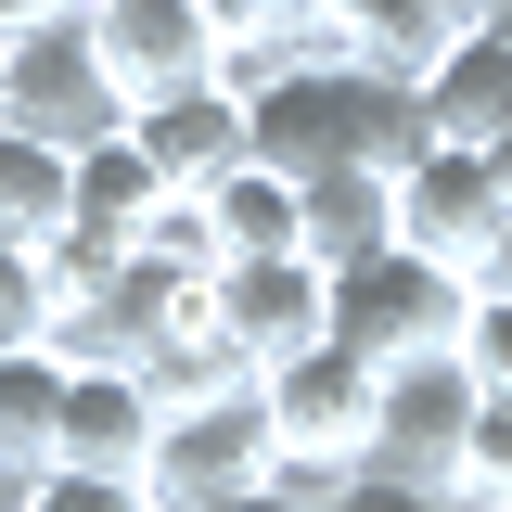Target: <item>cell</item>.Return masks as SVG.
<instances>
[{
	"instance_id": "8992f818",
	"label": "cell",
	"mask_w": 512,
	"mask_h": 512,
	"mask_svg": "<svg viewBox=\"0 0 512 512\" xmlns=\"http://www.w3.org/2000/svg\"><path fill=\"white\" fill-rule=\"evenodd\" d=\"M474 372L461 359H410L384 372V423H372V474H410V487H448L461 500V448H474Z\"/></svg>"
},
{
	"instance_id": "cb8c5ba5",
	"label": "cell",
	"mask_w": 512,
	"mask_h": 512,
	"mask_svg": "<svg viewBox=\"0 0 512 512\" xmlns=\"http://www.w3.org/2000/svg\"><path fill=\"white\" fill-rule=\"evenodd\" d=\"M474 295H512V218H500V244H487V269H474Z\"/></svg>"
},
{
	"instance_id": "5bb4252c",
	"label": "cell",
	"mask_w": 512,
	"mask_h": 512,
	"mask_svg": "<svg viewBox=\"0 0 512 512\" xmlns=\"http://www.w3.org/2000/svg\"><path fill=\"white\" fill-rule=\"evenodd\" d=\"M192 205H205V231H218V269H231V256H295V231H308V218H295V180H269V167H231V180L192 192Z\"/></svg>"
},
{
	"instance_id": "7c38bea8",
	"label": "cell",
	"mask_w": 512,
	"mask_h": 512,
	"mask_svg": "<svg viewBox=\"0 0 512 512\" xmlns=\"http://www.w3.org/2000/svg\"><path fill=\"white\" fill-rule=\"evenodd\" d=\"M423 116H436V141H461V154H487L512 128V39L500 26H461V39L423 64Z\"/></svg>"
},
{
	"instance_id": "52a82bcc",
	"label": "cell",
	"mask_w": 512,
	"mask_h": 512,
	"mask_svg": "<svg viewBox=\"0 0 512 512\" xmlns=\"http://www.w3.org/2000/svg\"><path fill=\"white\" fill-rule=\"evenodd\" d=\"M500 180H487V154H461V141H436V154H410L397 167V244L436 256V269H487V244H500Z\"/></svg>"
},
{
	"instance_id": "7a4b0ae2",
	"label": "cell",
	"mask_w": 512,
	"mask_h": 512,
	"mask_svg": "<svg viewBox=\"0 0 512 512\" xmlns=\"http://www.w3.org/2000/svg\"><path fill=\"white\" fill-rule=\"evenodd\" d=\"M256 410H269V448H282V487L320 500L333 474H359V461H372L384 372H372V359H346V346L320 333V346H295V359H269V372H256Z\"/></svg>"
},
{
	"instance_id": "603a6c76",
	"label": "cell",
	"mask_w": 512,
	"mask_h": 512,
	"mask_svg": "<svg viewBox=\"0 0 512 512\" xmlns=\"http://www.w3.org/2000/svg\"><path fill=\"white\" fill-rule=\"evenodd\" d=\"M192 512H320V500H295V487L269 474V487H231V500H192Z\"/></svg>"
},
{
	"instance_id": "9a60e30c",
	"label": "cell",
	"mask_w": 512,
	"mask_h": 512,
	"mask_svg": "<svg viewBox=\"0 0 512 512\" xmlns=\"http://www.w3.org/2000/svg\"><path fill=\"white\" fill-rule=\"evenodd\" d=\"M64 167L77 154H52V141H26V128H0V244H52L64 231Z\"/></svg>"
},
{
	"instance_id": "6da1fadb",
	"label": "cell",
	"mask_w": 512,
	"mask_h": 512,
	"mask_svg": "<svg viewBox=\"0 0 512 512\" xmlns=\"http://www.w3.org/2000/svg\"><path fill=\"white\" fill-rule=\"evenodd\" d=\"M244 141H256L269 180H320V167L397 180L410 154H436V116H423V90L384 77V64H269L244 90Z\"/></svg>"
},
{
	"instance_id": "d6986e66",
	"label": "cell",
	"mask_w": 512,
	"mask_h": 512,
	"mask_svg": "<svg viewBox=\"0 0 512 512\" xmlns=\"http://www.w3.org/2000/svg\"><path fill=\"white\" fill-rule=\"evenodd\" d=\"M13 346H52V282H39L26 244H0V359Z\"/></svg>"
},
{
	"instance_id": "4fadbf2b",
	"label": "cell",
	"mask_w": 512,
	"mask_h": 512,
	"mask_svg": "<svg viewBox=\"0 0 512 512\" xmlns=\"http://www.w3.org/2000/svg\"><path fill=\"white\" fill-rule=\"evenodd\" d=\"M295 218H308L295 256L333 282V269H359V256L397 244V180H372V167H320V180H295Z\"/></svg>"
},
{
	"instance_id": "d4e9b609",
	"label": "cell",
	"mask_w": 512,
	"mask_h": 512,
	"mask_svg": "<svg viewBox=\"0 0 512 512\" xmlns=\"http://www.w3.org/2000/svg\"><path fill=\"white\" fill-rule=\"evenodd\" d=\"M423 13H436L448 39H461V26H487V13H500V0H423Z\"/></svg>"
},
{
	"instance_id": "ffe728a7",
	"label": "cell",
	"mask_w": 512,
	"mask_h": 512,
	"mask_svg": "<svg viewBox=\"0 0 512 512\" xmlns=\"http://www.w3.org/2000/svg\"><path fill=\"white\" fill-rule=\"evenodd\" d=\"M448 359L474 372V397H512V295H474V320H461Z\"/></svg>"
},
{
	"instance_id": "2e32d148",
	"label": "cell",
	"mask_w": 512,
	"mask_h": 512,
	"mask_svg": "<svg viewBox=\"0 0 512 512\" xmlns=\"http://www.w3.org/2000/svg\"><path fill=\"white\" fill-rule=\"evenodd\" d=\"M52 397H64L52 346H13V359H0V461H13V474H52Z\"/></svg>"
},
{
	"instance_id": "8fae6325",
	"label": "cell",
	"mask_w": 512,
	"mask_h": 512,
	"mask_svg": "<svg viewBox=\"0 0 512 512\" xmlns=\"http://www.w3.org/2000/svg\"><path fill=\"white\" fill-rule=\"evenodd\" d=\"M154 423H167V397H154L141 372H64V397H52V474H116V487H141Z\"/></svg>"
},
{
	"instance_id": "3957f363",
	"label": "cell",
	"mask_w": 512,
	"mask_h": 512,
	"mask_svg": "<svg viewBox=\"0 0 512 512\" xmlns=\"http://www.w3.org/2000/svg\"><path fill=\"white\" fill-rule=\"evenodd\" d=\"M461 320H474V282L436 269V256H410V244L333 269V346H346V359H372V372L448 359V346H461Z\"/></svg>"
},
{
	"instance_id": "ac0fdd59",
	"label": "cell",
	"mask_w": 512,
	"mask_h": 512,
	"mask_svg": "<svg viewBox=\"0 0 512 512\" xmlns=\"http://www.w3.org/2000/svg\"><path fill=\"white\" fill-rule=\"evenodd\" d=\"M461 500L474 512H512V397L474 410V448H461Z\"/></svg>"
},
{
	"instance_id": "ba28073f",
	"label": "cell",
	"mask_w": 512,
	"mask_h": 512,
	"mask_svg": "<svg viewBox=\"0 0 512 512\" xmlns=\"http://www.w3.org/2000/svg\"><path fill=\"white\" fill-rule=\"evenodd\" d=\"M77 26H90V52H103V77H116L128 103L218 77V13L205 0H90Z\"/></svg>"
},
{
	"instance_id": "9c48e42d",
	"label": "cell",
	"mask_w": 512,
	"mask_h": 512,
	"mask_svg": "<svg viewBox=\"0 0 512 512\" xmlns=\"http://www.w3.org/2000/svg\"><path fill=\"white\" fill-rule=\"evenodd\" d=\"M128 141H141V167H154L167 192H218L231 167H256V141H244V90H231V77H192V90L128 103Z\"/></svg>"
},
{
	"instance_id": "277c9868",
	"label": "cell",
	"mask_w": 512,
	"mask_h": 512,
	"mask_svg": "<svg viewBox=\"0 0 512 512\" xmlns=\"http://www.w3.org/2000/svg\"><path fill=\"white\" fill-rule=\"evenodd\" d=\"M269 474H282L269 410H256V384H231V397H180V410L154 423L141 500H154V512H192V500H231V487H269Z\"/></svg>"
},
{
	"instance_id": "e0dca14e",
	"label": "cell",
	"mask_w": 512,
	"mask_h": 512,
	"mask_svg": "<svg viewBox=\"0 0 512 512\" xmlns=\"http://www.w3.org/2000/svg\"><path fill=\"white\" fill-rule=\"evenodd\" d=\"M128 256H154V269H192V282H218V231H205V205L192 192H167L154 218H141V244Z\"/></svg>"
},
{
	"instance_id": "83f0119b",
	"label": "cell",
	"mask_w": 512,
	"mask_h": 512,
	"mask_svg": "<svg viewBox=\"0 0 512 512\" xmlns=\"http://www.w3.org/2000/svg\"><path fill=\"white\" fill-rule=\"evenodd\" d=\"M0 64H13V52H0Z\"/></svg>"
},
{
	"instance_id": "44dd1931",
	"label": "cell",
	"mask_w": 512,
	"mask_h": 512,
	"mask_svg": "<svg viewBox=\"0 0 512 512\" xmlns=\"http://www.w3.org/2000/svg\"><path fill=\"white\" fill-rule=\"evenodd\" d=\"M26 512H154L141 487H116V474H39L26 487Z\"/></svg>"
},
{
	"instance_id": "30bf717a",
	"label": "cell",
	"mask_w": 512,
	"mask_h": 512,
	"mask_svg": "<svg viewBox=\"0 0 512 512\" xmlns=\"http://www.w3.org/2000/svg\"><path fill=\"white\" fill-rule=\"evenodd\" d=\"M205 308L244 346V372H269V359H295V346L333 333V282H320L308 256H231V269L205 282Z\"/></svg>"
},
{
	"instance_id": "5b68a950",
	"label": "cell",
	"mask_w": 512,
	"mask_h": 512,
	"mask_svg": "<svg viewBox=\"0 0 512 512\" xmlns=\"http://www.w3.org/2000/svg\"><path fill=\"white\" fill-rule=\"evenodd\" d=\"M0 128H26V141H52V154H90V141H116V128H128V90L103 77L90 26L13 39V64H0Z\"/></svg>"
},
{
	"instance_id": "4316f807",
	"label": "cell",
	"mask_w": 512,
	"mask_h": 512,
	"mask_svg": "<svg viewBox=\"0 0 512 512\" xmlns=\"http://www.w3.org/2000/svg\"><path fill=\"white\" fill-rule=\"evenodd\" d=\"M26 487H39V474H13V461H0V512H26Z\"/></svg>"
},
{
	"instance_id": "7402d4cb",
	"label": "cell",
	"mask_w": 512,
	"mask_h": 512,
	"mask_svg": "<svg viewBox=\"0 0 512 512\" xmlns=\"http://www.w3.org/2000/svg\"><path fill=\"white\" fill-rule=\"evenodd\" d=\"M77 13H90V0H0V52H13V39H52V26H77Z\"/></svg>"
},
{
	"instance_id": "484cf974",
	"label": "cell",
	"mask_w": 512,
	"mask_h": 512,
	"mask_svg": "<svg viewBox=\"0 0 512 512\" xmlns=\"http://www.w3.org/2000/svg\"><path fill=\"white\" fill-rule=\"evenodd\" d=\"M487 180H500V205H512V128H500V141H487Z\"/></svg>"
}]
</instances>
